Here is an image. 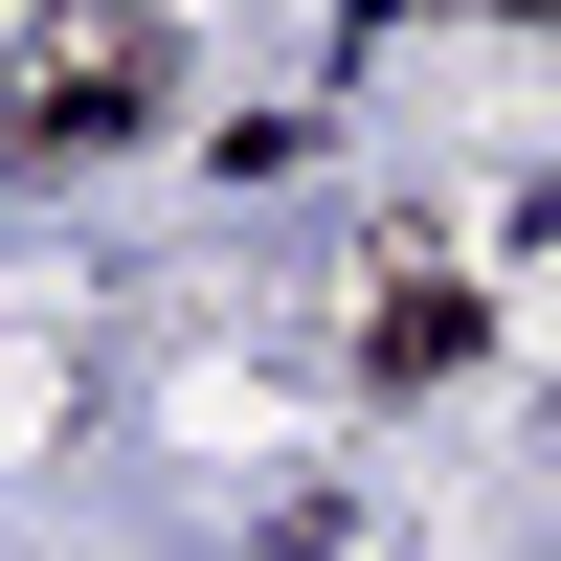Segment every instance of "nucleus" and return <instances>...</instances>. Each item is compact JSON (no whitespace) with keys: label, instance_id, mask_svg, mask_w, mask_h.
<instances>
[{"label":"nucleus","instance_id":"1","mask_svg":"<svg viewBox=\"0 0 561 561\" xmlns=\"http://www.w3.org/2000/svg\"><path fill=\"white\" fill-rule=\"evenodd\" d=\"M158 90H180V23L158 0H45L23 45H0V158H113V135H158Z\"/></svg>","mask_w":561,"mask_h":561},{"label":"nucleus","instance_id":"2","mask_svg":"<svg viewBox=\"0 0 561 561\" xmlns=\"http://www.w3.org/2000/svg\"><path fill=\"white\" fill-rule=\"evenodd\" d=\"M494 23H539V0H494Z\"/></svg>","mask_w":561,"mask_h":561}]
</instances>
